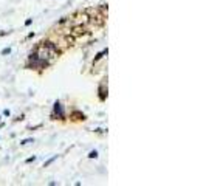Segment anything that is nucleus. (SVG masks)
I'll use <instances>...</instances> for the list:
<instances>
[{
	"instance_id": "nucleus-1",
	"label": "nucleus",
	"mask_w": 206,
	"mask_h": 186,
	"mask_svg": "<svg viewBox=\"0 0 206 186\" xmlns=\"http://www.w3.org/2000/svg\"><path fill=\"white\" fill-rule=\"evenodd\" d=\"M54 113H59V118H61V120H64V116H65V113H64L62 106H61V103H59V101H56V103H54Z\"/></svg>"
},
{
	"instance_id": "nucleus-2",
	"label": "nucleus",
	"mask_w": 206,
	"mask_h": 186,
	"mask_svg": "<svg viewBox=\"0 0 206 186\" xmlns=\"http://www.w3.org/2000/svg\"><path fill=\"white\" fill-rule=\"evenodd\" d=\"M104 54H107V50H104V51H101V53H98L96 54V57H95V61H99L102 56H104Z\"/></svg>"
},
{
	"instance_id": "nucleus-3",
	"label": "nucleus",
	"mask_w": 206,
	"mask_h": 186,
	"mask_svg": "<svg viewBox=\"0 0 206 186\" xmlns=\"http://www.w3.org/2000/svg\"><path fill=\"white\" fill-rule=\"evenodd\" d=\"M88 158H98V152H96V150H91V152L88 154Z\"/></svg>"
},
{
	"instance_id": "nucleus-4",
	"label": "nucleus",
	"mask_w": 206,
	"mask_h": 186,
	"mask_svg": "<svg viewBox=\"0 0 206 186\" xmlns=\"http://www.w3.org/2000/svg\"><path fill=\"white\" fill-rule=\"evenodd\" d=\"M56 158H57V155H56V157H53V158H50V160H48V161H47V163L44 164V167H47V166H50V164H51V163H53V161H54Z\"/></svg>"
},
{
	"instance_id": "nucleus-5",
	"label": "nucleus",
	"mask_w": 206,
	"mask_h": 186,
	"mask_svg": "<svg viewBox=\"0 0 206 186\" xmlns=\"http://www.w3.org/2000/svg\"><path fill=\"white\" fill-rule=\"evenodd\" d=\"M10 53H11V48H10V47L2 50V54H3V56H6V54H10Z\"/></svg>"
},
{
	"instance_id": "nucleus-6",
	"label": "nucleus",
	"mask_w": 206,
	"mask_h": 186,
	"mask_svg": "<svg viewBox=\"0 0 206 186\" xmlns=\"http://www.w3.org/2000/svg\"><path fill=\"white\" fill-rule=\"evenodd\" d=\"M28 143H33V138H27V140H23L20 144H28Z\"/></svg>"
},
{
	"instance_id": "nucleus-7",
	"label": "nucleus",
	"mask_w": 206,
	"mask_h": 186,
	"mask_svg": "<svg viewBox=\"0 0 206 186\" xmlns=\"http://www.w3.org/2000/svg\"><path fill=\"white\" fill-rule=\"evenodd\" d=\"M36 160V157H30L28 160H27V163H31V161H34Z\"/></svg>"
},
{
	"instance_id": "nucleus-8",
	"label": "nucleus",
	"mask_w": 206,
	"mask_h": 186,
	"mask_svg": "<svg viewBox=\"0 0 206 186\" xmlns=\"http://www.w3.org/2000/svg\"><path fill=\"white\" fill-rule=\"evenodd\" d=\"M3 113H5V115H6V116H10V115H11V112H10V110H8V109H6V110H5V112H3Z\"/></svg>"
}]
</instances>
